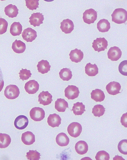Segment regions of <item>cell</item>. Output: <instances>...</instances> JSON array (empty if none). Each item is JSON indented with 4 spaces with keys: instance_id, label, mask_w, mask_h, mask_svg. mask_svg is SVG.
<instances>
[{
    "instance_id": "cell-14",
    "label": "cell",
    "mask_w": 127,
    "mask_h": 160,
    "mask_svg": "<svg viewBox=\"0 0 127 160\" xmlns=\"http://www.w3.org/2000/svg\"><path fill=\"white\" fill-rule=\"evenodd\" d=\"M121 89V86L120 83L115 81L111 82L106 87L108 93L112 95H115L120 93V90Z\"/></svg>"
},
{
    "instance_id": "cell-35",
    "label": "cell",
    "mask_w": 127,
    "mask_h": 160,
    "mask_svg": "<svg viewBox=\"0 0 127 160\" xmlns=\"http://www.w3.org/2000/svg\"><path fill=\"white\" fill-rule=\"evenodd\" d=\"M118 148L121 153L124 155L127 154V140H123L119 142Z\"/></svg>"
},
{
    "instance_id": "cell-18",
    "label": "cell",
    "mask_w": 127,
    "mask_h": 160,
    "mask_svg": "<svg viewBox=\"0 0 127 160\" xmlns=\"http://www.w3.org/2000/svg\"><path fill=\"white\" fill-rule=\"evenodd\" d=\"M21 140L26 145H30L35 142V136L32 132L27 131L22 133Z\"/></svg>"
},
{
    "instance_id": "cell-27",
    "label": "cell",
    "mask_w": 127,
    "mask_h": 160,
    "mask_svg": "<svg viewBox=\"0 0 127 160\" xmlns=\"http://www.w3.org/2000/svg\"><path fill=\"white\" fill-rule=\"evenodd\" d=\"M97 28L101 32H108L111 28L110 23L106 19H102L97 23Z\"/></svg>"
},
{
    "instance_id": "cell-32",
    "label": "cell",
    "mask_w": 127,
    "mask_h": 160,
    "mask_svg": "<svg viewBox=\"0 0 127 160\" xmlns=\"http://www.w3.org/2000/svg\"><path fill=\"white\" fill-rule=\"evenodd\" d=\"M105 108L103 105H97L94 107L92 112L95 117H100L105 113Z\"/></svg>"
},
{
    "instance_id": "cell-10",
    "label": "cell",
    "mask_w": 127,
    "mask_h": 160,
    "mask_svg": "<svg viewBox=\"0 0 127 160\" xmlns=\"http://www.w3.org/2000/svg\"><path fill=\"white\" fill-rule=\"evenodd\" d=\"M122 55V52L120 49L117 47L114 46L110 48L107 53L108 58L112 61H117L120 58Z\"/></svg>"
},
{
    "instance_id": "cell-19",
    "label": "cell",
    "mask_w": 127,
    "mask_h": 160,
    "mask_svg": "<svg viewBox=\"0 0 127 160\" xmlns=\"http://www.w3.org/2000/svg\"><path fill=\"white\" fill-rule=\"evenodd\" d=\"M12 49L16 53H22L25 52L26 49V45L25 43L20 41V40H16L12 43Z\"/></svg>"
},
{
    "instance_id": "cell-12",
    "label": "cell",
    "mask_w": 127,
    "mask_h": 160,
    "mask_svg": "<svg viewBox=\"0 0 127 160\" xmlns=\"http://www.w3.org/2000/svg\"><path fill=\"white\" fill-rule=\"evenodd\" d=\"M29 123V120L26 116L20 115L15 120L14 126L18 130H23L26 128Z\"/></svg>"
},
{
    "instance_id": "cell-22",
    "label": "cell",
    "mask_w": 127,
    "mask_h": 160,
    "mask_svg": "<svg viewBox=\"0 0 127 160\" xmlns=\"http://www.w3.org/2000/svg\"><path fill=\"white\" fill-rule=\"evenodd\" d=\"M37 67L39 72L42 74H45L50 71L51 66L47 60H43L38 62Z\"/></svg>"
},
{
    "instance_id": "cell-30",
    "label": "cell",
    "mask_w": 127,
    "mask_h": 160,
    "mask_svg": "<svg viewBox=\"0 0 127 160\" xmlns=\"http://www.w3.org/2000/svg\"><path fill=\"white\" fill-rule=\"evenodd\" d=\"M72 111L75 115H82L86 111L85 106L82 102H78L74 104Z\"/></svg>"
},
{
    "instance_id": "cell-26",
    "label": "cell",
    "mask_w": 127,
    "mask_h": 160,
    "mask_svg": "<svg viewBox=\"0 0 127 160\" xmlns=\"http://www.w3.org/2000/svg\"><path fill=\"white\" fill-rule=\"evenodd\" d=\"M91 98L92 100L96 102L103 101L105 98V95L102 90L96 89L93 90L91 93Z\"/></svg>"
},
{
    "instance_id": "cell-13",
    "label": "cell",
    "mask_w": 127,
    "mask_h": 160,
    "mask_svg": "<svg viewBox=\"0 0 127 160\" xmlns=\"http://www.w3.org/2000/svg\"><path fill=\"white\" fill-rule=\"evenodd\" d=\"M39 102L40 104L44 106L49 105L53 101V96L48 91H42L39 94Z\"/></svg>"
},
{
    "instance_id": "cell-29",
    "label": "cell",
    "mask_w": 127,
    "mask_h": 160,
    "mask_svg": "<svg viewBox=\"0 0 127 160\" xmlns=\"http://www.w3.org/2000/svg\"><path fill=\"white\" fill-rule=\"evenodd\" d=\"M11 138L9 135L6 133H0V148H6L11 143Z\"/></svg>"
},
{
    "instance_id": "cell-16",
    "label": "cell",
    "mask_w": 127,
    "mask_h": 160,
    "mask_svg": "<svg viewBox=\"0 0 127 160\" xmlns=\"http://www.w3.org/2000/svg\"><path fill=\"white\" fill-rule=\"evenodd\" d=\"M69 56L71 61L78 63L81 62L82 60L84 55L81 50L76 48L74 50H71Z\"/></svg>"
},
{
    "instance_id": "cell-2",
    "label": "cell",
    "mask_w": 127,
    "mask_h": 160,
    "mask_svg": "<svg viewBox=\"0 0 127 160\" xmlns=\"http://www.w3.org/2000/svg\"><path fill=\"white\" fill-rule=\"evenodd\" d=\"M20 94V89L15 85H10L7 86L4 91L5 97L10 100H14L18 98Z\"/></svg>"
},
{
    "instance_id": "cell-31",
    "label": "cell",
    "mask_w": 127,
    "mask_h": 160,
    "mask_svg": "<svg viewBox=\"0 0 127 160\" xmlns=\"http://www.w3.org/2000/svg\"><path fill=\"white\" fill-rule=\"evenodd\" d=\"M59 76L63 81H69L72 78L73 75L70 69L67 68H64L59 73Z\"/></svg>"
},
{
    "instance_id": "cell-3",
    "label": "cell",
    "mask_w": 127,
    "mask_h": 160,
    "mask_svg": "<svg viewBox=\"0 0 127 160\" xmlns=\"http://www.w3.org/2000/svg\"><path fill=\"white\" fill-rule=\"evenodd\" d=\"M82 129V127L79 123L74 122L69 125L67 131L70 136L76 138L81 135Z\"/></svg>"
},
{
    "instance_id": "cell-37",
    "label": "cell",
    "mask_w": 127,
    "mask_h": 160,
    "mask_svg": "<svg viewBox=\"0 0 127 160\" xmlns=\"http://www.w3.org/2000/svg\"><path fill=\"white\" fill-rule=\"evenodd\" d=\"M96 160H109L110 155L108 153L104 151H101L97 153L95 156Z\"/></svg>"
},
{
    "instance_id": "cell-4",
    "label": "cell",
    "mask_w": 127,
    "mask_h": 160,
    "mask_svg": "<svg viewBox=\"0 0 127 160\" xmlns=\"http://www.w3.org/2000/svg\"><path fill=\"white\" fill-rule=\"evenodd\" d=\"M108 45V42L104 38H97L92 43V47L95 51H98V52L106 49Z\"/></svg>"
},
{
    "instance_id": "cell-17",
    "label": "cell",
    "mask_w": 127,
    "mask_h": 160,
    "mask_svg": "<svg viewBox=\"0 0 127 160\" xmlns=\"http://www.w3.org/2000/svg\"><path fill=\"white\" fill-rule=\"evenodd\" d=\"M61 118L56 114H50L48 118L47 122L49 126L54 128L59 127L61 123Z\"/></svg>"
},
{
    "instance_id": "cell-25",
    "label": "cell",
    "mask_w": 127,
    "mask_h": 160,
    "mask_svg": "<svg viewBox=\"0 0 127 160\" xmlns=\"http://www.w3.org/2000/svg\"><path fill=\"white\" fill-rule=\"evenodd\" d=\"M56 142L60 147H66L68 145L69 139L65 133H61L57 136Z\"/></svg>"
},
{
    "instance_id": "cell-1",
    "label": "cell",
    "mask_w": 127,
    "mask_h": 160,
    "mask_svg": "<svg viewBox=\"0 0 127 160\" xmlns=\"http://www.w3.org/2000/svg\"><path fill=\"white\" fill-rule=\"evenodd\" d=\"M111 16L113 22L118 24L125 23L127 20V12L122 8H116Z\"/></svg>"
},
{
    "instance_id": "cell-5",
    "label": "cell",
    "mask_w": 127,
    "mask_h": 160,
    "mask_svg": "<svg viewBox=\"0 0 127 160\" xmlns=\"http://www.w3.org/2000/svg\"><path fill=\"white\" fill-rule=\"evenodd\" d=\"M45 113L43 108L40 107H34L30 112L31 118L35 122L41 121L44 119Z\"/></svg>"
},
{
    "instance_id": "cell-6",
    "label": "cell",
    "mask_w": 127,
    "mask_h": 160,
    "mask_svg": "<svg viewBox=\"0 0 127 160\" xmlns=\"http://www.w3.org/2000/svg\"><path fill=\"white\" fill-rule=\"evenodd\" d=\"M97 12L92 8L86 10L83 13V22L88 25L93 23L97 20Z\"/></svg>"
},
{
    "instance_id": "cell-36",
    "label": "cell",
    "mask_w": 127,
    "mask_h": 160,
    "mask_svg": "<svg viewBox=\"0 0 127 160\" xmlns=\"http://www.w3.org/2000/svg\"><path fill=\"white\" fill-rule=\"evenodd\" d=\"M20 75V79L24 81V80H27L31 77L32 74L30 70H27L26 69H22V70L20 71L19 73Z\"/></svg>"
},
{
    "instance_id": "cell-28",
    "label": "cell",
    "mask_w": 127,
    "mask_h": 160,
    "mask_svg": "<svg viewBox=\"0 0 127 160\" xmlns=\"http://www.w3.org/2000/svg\"><path fill=\"white\" fill-rule=\"evenodd\" d=\"M22 27L20 22H14L12 24L10 28V33L14 36H20L21 34Z\"/></svg>"
},
{
    "instance_id": "cell-33",
    "label": "cell",
    "mask_w": 127,
    "mask_h": 160,
    "mask_svg": "<svg viewBox=\"0 0 127 160\" xmlns=\"http://www.w3.org/2000/svg\"><path fill=\"white\" fill-rule=\"evenodd\" d=\"M26 6L30 10H35L39 8V0H26Z\"/></svg>"
},
{
    "instance_id": "cell-9",
    "label": "cell",
    "mask_w": 127,
    "mask_h": 160,
    "mask_svg": "<svg viewBox=\"0 0 127 160\" xmlns=\"http://www.w3.org/2000/svg\"><path fill=\"white\" fill-rule=\"evenodd\" d=\"M22 36L23 39L27 42H31L37 37V32L34 29L28 28L24 29L22 32Z\"/></svg>"
},
{
    "instance_id": "cell-39",
    "label": "cell",
    "mask_w": 127,
    "mask_h": 160,
    "mask_svg": "<svg viewBox=\"0 0 127 160\" xmlns=\"http://www.w3.org/2000/svg\"><path fill=\"white\" fill-rule=\"evenodd\" d=\"M118 69L121 74L127 76V60L123 61L120 64Z\"/></svg>"
},
{
    "instance_id": "cell-23",
    "label": "cell",
    "mask_w": 127,
    "mask_h": 160,
    "mask_svg": "<svg viewBox=\"0 0 127 160\" xmlns=\"http://www.w3.org/2000/svg\"><path fill=\"white\" fill-rule=\"evenodd\" d=\"M98 68L96 64L92 65L91 63H87L85 67V72L90 77L96 76L98 73Z\"/></svg>"
},
{
    "instance_id": "cell-11",
    "label": "cell",
    "mask_w": 127,
    "mask_h": 160,
    "mask_svg": "<svg viewBox=\"0 0 127 160\" xmlns=\"http://www.w3.org/2000/svg\"><path fill=\"white\" fill-rule=\"evenodd\" d=\"M44 20V15L42 13H34L30 17L29 22L31 25L34 27H39L41 24L43 23V21Z\"/></svg>"
},
{
    "instance_id": "cell-8",
    "label": "cell",
    "mask_w": 127,
    "mask_h": 160,
    "mask_svg": "<svg viewBox=\"0 0 127 160\" xmlns=\"http://www.w3.org/2000/svg\"><path fill=\"white\" fill-rule=\"evenodd\" d=\"M39 84L35 80H30L26 83L24 88L29 94H34L39 91Z\"/></svg>"
},
{
    "instance_id": "cell-24",
    "label": "cell",
    "mask_w": 127,
    "mask_h": 160,
    "mask_svg": "<svg viewBox=\"0 0 127 160\" xmlns=\"http://www.w3.org/2000/svg\"><path fill=\"white\" fill-rule=\"evenodd\" d=\"M68 107V103L65 99L59 98L55 102V108L58 112H65L66 109Z\"/></svg>"
},
{
    "instance_id": "cell-41",
    "label": "cell",
    "mask_w": 127,
    "mask_h": 160,
    "mask_svg": "<svg viewBox=\"0 0 127 160\" xmlns=\"http://www.w3.org/2000/svg\"><path fill=\"white\" fill-rule=\"evenodd\" d=\"M4 83L3 79V75L1 67H0V92L2 90Z\"/></svg>"
},
{
    "instance_id": "cell-38",
    "label": "cell",
    "mask_w": 127,
    "mask_h": 160,
    "mask_svg": "<svg viewBox=\"0 0 127 160\" xmlns=\"http://www.w3.org/2000/svg\"><path fill=\"white\" fill-rule=\"evenodd\" d=\"M8 26V22L5 19L0 18V35L6 32Z\"/></svg>"
},
{
    "instance_id": "cell-7",
    "label": "cell",
    "mask_w": 127,
    "mask_h": 160,
    "mask_svg": "<svg viewBox=\"0 0 127 160\" xmlns=\"http://www.w3.org/2000/svg\"><path fill=\"white\" fill-rule=\"evenodd\" d=\"M79 93V88L73 85H69L65 90V97L68 100H74L77 98Z\"/></svg>"
},
{
    "instance_id": "cell-21",
    "label": "cell",
    "mask_w": 127,
    "mask_h": 160,
    "mask_svg": "<svg viewBox=\"0 0 127 160\" xmlns=\"http://www.w3.org/2000/svg\"><path fill=\"white\" fill-rule=\"evenodd\" d=\"M19 10L15 5L10 4L5 8V14L10 18H13L16 17L18 14Z\"/></svg>"
},
{
    "instance_id": "cell-15",
    "label": "cell",
    "mask_w": 127,
    "mask_h": 160,
    "mask_svg": "<svg viewBox=\"0 0 127 160\" xmlns=\"http://www.w3.org/2000/svg\"><path fill=\"white\" fill-rule=\"evenodd\" d=\"M60 29L66 34H70L74 29V24L72 20L69 19L64 20L61 22Z\"/></svg>"
},
{
    "instance_id": "cell-34",
    "label": "cell",
    "mask_w": 127,
    "mask_h": 160,
    "mask_svg": "<svg viewBox=\"0 0 127 160\" xmlns=\"http://www.w3.org/2000/svg\"><path fill=\"white\" fill-rule=\"evenodd\" d=\"M26 156L28 160H39L40 159V154L36 150H29Z\"/></svg>"
},
{
    "instance_id": "cell-20",
    "label": "cell",
    "mask_w": 127,
    "mask_h": 160,
    "mask_svg": "<svg viewBox=\"0 0 127 160\" xmlns=\"http://www.w3.org/2000/svg\"><path fill=\"white\" fill-rule=\"evenodd\" d=\"M75 149L78 154H86L87 152L88 149V144L83 141H80L76 143L75 146Z\"/></svg>"
},
{
    "instance_id": "cell-40",
    "label": "cell",
    "mask_w": 127,
    "mask_h": 160,
    "mask_svg": "<svg viewBox=\"0 0 127 160\" xmlns=\"http://www.w3.org/2000/svg\"><path fill=\"white\" fill-rule=\"evenodd\" d=\"M127 113H126L123 114L121 118V124L123 126L125 127V128H127Z\"/></svg>"
}]
</instances>
